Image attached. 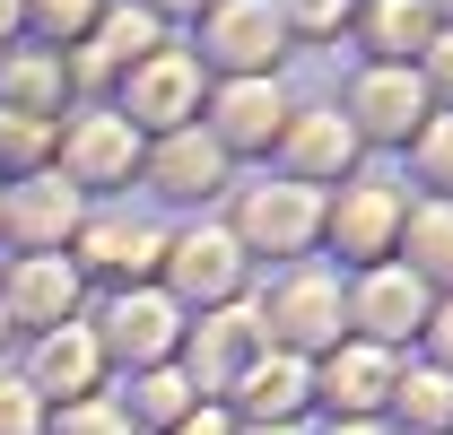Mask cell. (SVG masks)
<instances>
[{
  "mask_svg": "<svg viewBox=\"0 0 453 435\" xmlns=\"http://www.w3.org/2000/svg\"><path fill=\"white\" fill-rule=\"evenodd\" d=\"M201 105V61L192 53H149L122 88V122L131 131H183V113Z\"/></svg>",
  "mask_w": 453,
  "mask_h": 435,
  "instance_id": "1",
  "label": "cell"
},
{
  "mask_svg": "<svg viewBox=\"0 0 453 435\" xmlns=\"http://www.w3.org/2000/svg\"><path fill=\"white\" fill-rule=\"evenodd\" d=\"M314 226H323L314 183H262V192H244V210H235V244H253V253H296Z\"/></svg>",
  "mask_w": 453,
  "mask_h": 435,
  "instance_id": "2",
  "label": "cell"
},
{
  "mask_svg": "<svg viewBox=\"0 0 453 435\" xmlns=\"http://www.w3.org/2000/svg\"><path fill=\"white\" fill-rule=\"evenodd\" d=\"M96 348L105 357H122V366H166V348H174V296H157V287H122L113 296V314L105 331H96Z\"/></svg>",
  "mask_w": 453,
  "mask_h": 435,
  "instance_id": "3",
  "label": "cell"
},
{
  "mask_svg": "<svg viewBox=\"0 0 453 435\" xmlns=\"http://www.w3.org/2000/svg\"><path fill=\"white\" fill-rule=\"evenodd\" d=\"M166 271H174V296L183 305H226L244 287V244L219 235V226H192L183 244H166Z\"/></svg>",
  "mask_w": 453,
  "mask_h": 435,
  "instance_id": "4",
  "label": "cell"
},
{
  "mask_svg": "<svg viewBox=\"0 0 453 435\" xmlns=\"http://www.w3.org/2000/svg\"><path fill=\"white\" fill-rule=\"evenodd\" d=\"M96 366H105V348H96V331L88 323H53L44 340H35V383L27 392H44V401H88V383H96Z\"/></svg>",
  "mask_w": 453,
  "mask_h": 435,
  "instance_id": "5",
  "label": "cell"
},
{
  "mask_svg": "<svg viewBox=\"0 0 453 435\" xmlns=\"http://www.w3.org/2000/svg\"><path fill=\"white\" fill-rule=\"evenodd\" d=\"M131 149H140V131H131L122 113H79V122L61 131L70 183H122V174H131Z\"/></svg>",
  "mask_w": 453,
  "mask_h": 435,
  "instance_id": "6",
  "label": "cell"
},
{
  "mask_svg": "<svg viewBox=\"0 0 453 435\" xmlns=\"http://www.w3.org/2000/svg\"><path fill=\"white\" fill-rule=\"evenodd\" d=\"M210 53H219L235 79H262L271 53H280V18H271L262 0H226V9H210Z\"/></svg>",
  "mask_w": 453,
  "mask_h": 435,
  "instance_id": "7",
  "label": "cell"
},
{
  "mask_svg": "<svg viewBox=\"0 0 453 435\" xmlns=\"http://www.w3.org/2000/svg\"><path fill=\"white\" fill-rule=\"evenodd\" d=\"M70 296H79V271H70L61 253H27V262L9 271V305H0V314L53 331V323H70Z\"/></svg>",
  "mask_w": 453,
  "mask_h": 435,
  "instance_id": "8",
  "label": "cell"
},
{
  "mask_svg": "<svg viewBox=\"0 0 453 435\" xmlns=\"http://www.w3.org/2000/svg\"><path fill=\"white\" fill-rule=\"evenodd\" d=\"M253 357H262V314H253V305H226V314H210V323L192 331V375L201 383L244 375Z\"/></svg>",
  "mask_w": 453,
  "mask_h": 435,
  "instance_id": "9",
  "label": "cell"
},
{
  "mask_svg": "<svg viewBox=\"0 0 453 435\" xmlns=\"http://www.w3.org/2000/svg\"><path fill=\"white\" fill-rule=\"evenodd\" d=\"M9 226H18L35 253H53L61 235H79V183H61V174H35V183L9 201Z\"/></svg>",
  "mask_w": 453,
  "mask_h": 435,
  "instance_id": "10",
  "label": "cell"
},
{
  "mask_svg": "<svg viewBox=\"0 0 453 435\" xmlns=\"http://www.w3.org/2000/svg\"><path fill=\"white\" fill-rule=\"evenodd\" d=\"M235 383H244V409H253V427H288V418L305 409V392H314V375H305L288 348H280V357H253Z\"/></svg>",
  "mask_w": 453,
  "mask_h": 435,
  "instance_id": "11",
  "label": "cell"
},
{
  "mask_svg": "<svg viewBox=\"0 0 453 435\" xmlns=\"http://www.w3.org/2000/svg\"><path fill=\"white\" fill-rule=\"evenodd\" d=\"M271 323H280L288 357L314 348V340H340V287H332V279H288L280 305H271Z\"/></svg>",
  "mask_w": 453,
  "mask_h": 435,
  "instance_id": "12",
  "label": "cell"
},
{
  "mask_svg": "<svg viewBox=\"0 0 453 435\" xmlns=\"http://www.w3.org/2000/svg\"><path fill=\"white\" fill-rule=\"evenodd\" d=\"M393 218H401V201L384 192V183H357V192L332 210L340 253H349V262H375V253H384V235H393Z\"/></svg>",
  "mask_w": 453,
  "mask_h": 435,
  "instance_id": "13",
  "label": "cell"
},
{
  "mask_svg": "<svg viewBox=\"0 0 453 435\" xmlns=\"http://www.w3.org/2000/svg\"><path fill=\"white\" fill-rule=\"evenodd\" d=\"M280 140V88L271 79H235L219 96V149H262Z\"/></svg>",
  "mask_w": 453,
  "mask_h": 435,
  "instance_id": "14",
  "label": "cell"
},
{
  "mask_svg": "<svg viewBox=\"0 0 453 435\" xmlns=\"http://www.w3.org/2000/svg\"><path fill=\"white\" fill-rule=\"evenodd\" d=\"M79 244H88V262H96V271H113V279H140L149 262H166L157 226H140V218H96Z\"/></svg>",
  "mask_w": 453,
  "mask_h": 435,
  "instance_id": "15",
  "label": "cell"
},
{
  "mask_svg": "<svg viewBox=\"0 0 453 435\" xmlns=\"http://www.w3.org/2000/svg\"><path fill=\"white\" fill-rule=\"evenodd\" d=\"M323 401H332L340 418H366L384 401V348H340L332 366H323Z\"/></svg>",
  "mask_w": 453,
  "mask_h": 435,
  "instance_id": "16",
  "label": "cell"
},
{
  "mask_svg": "<svg viewBox=\"0 0 453 435\" xmlns=\"http://www.w3.org/2000/svg\"><path fill=\"white\" fill-rule=\"evenodd\" d=\"M149 174H157V192H210L219 183V140H192V131H166L157 140V157H149Z\"/></svg>",
  "mask_w": 453,
  "mask_h": 435,
  "instance_id": "17",
  "label": "cell"
},
{
  "mask_svg": "<svg viewBox=\"0 0 453 435\" xmlns=\"http://www.w3.org/2000/svg\"><path fill=\"white\" fill-rule=\"evenodd\" d=\"M149 53H157V18H149V9H105V18H96V53H88V70H122V61L140 70Z\"/></svg>",
  "mask_w": 453,
  "mask_h": 435,
  "instance_id": "18",
  "label": "cell"
},
{
  "mask_svg": "<svg viewBox=\"0 0 453 435\" xmlns=\"http://www.w3.org/2000/svg\"><path fill=\"white\" fill-rule=\"evenodd\" d=\"M340 157H349V122H340V113H305V122L288 131V165H296V183L332 174Z\"/></svg>",
  "mask_w": 453,
  "mask_h": 435,
  "instance_id": "19",
  "label": "cell"
},
{
  "mask_svg": "<svg viewBox=\"0 0 453 435\" xmlns=\"http://www.w3.org/2000/svg\"><path fill=\"white\" fill-rule=\"evenodd\" d=\"M0 96H9V113H35V122H53V96H61V61L27 53L0 70Z\"/></svg>",
  "mask_w": 453,
  "mask_h": 435,
  "instance_id": "20",
  "label": "cell"
},
{
  "mask_svg": "<svg viewBox=\"0 0 453 435\" xmlns=\"http://www.w3.org/2000/svg\"><path fill=\"white\" fill-rule=\"evenodd\" d=\"M357 113H366V131L401 140V131L418 122V88H410V79H393V70H375V79L357 88Z\"/></svg>",
  "mask_w": 453,
  "mask_h": 435,
  "instance_id": "21",
  "label": "cell"
},
{
  "mask_svg": "<svg viewBox=\"0 0 453 435\" xmlns=\"http://www.w3.org/2000/svg\"><path fill=\"white\" fill-rule=\"evenodd\" d=\"M201 401H192V383L166 375V366H149V375L131 383V418H149V427H174V418H192Z\"/></svg>",
  "mask_w": 453,
  "mask_h": 435,
  "instance_id": "22",
  "label": "cell"
},
{
  "mask_svg": "<svg viewBox=\"0 0 453 435\" xmlns=\"http://www.w3.org/2000/svg\"><path fill=\"white\" fill-rule=\"evenodd\" d=\"M357 323L366 331H410L418 323V279H366V296H357Z\"/></svg>",
  "mask_w": 453,
  "mask_h": 435,
  "instance_id": "23",
  "label": "cell"
},
{
  "mask_svg": "<svg viewBox=\"0 0 453 435\" xmlns=\"http://www.w3.org/2000/svg\"><path fill=\"white\" fill-rule=\"evenodd\" d=\"M401 409H410V427L445 435L453 427V383L445 375H410V383H401Z\"/></svg>",
  "mask_w": 453,
  "mask_h": 435,
  "instance_id": "24",
  "label": "cell"
},
{
  "mask_svg": "<svg viewBox=\"0 0 453 435\" xmlns=\"http://www.w3.org/2000/svg\"><path fill=\"white\" fill-rule=\"evenodd\" d=\"M53 149V122H35V113H9L0 105V165H35Z\"/></svg>",
  "mask_w": 453,
  "mask_h": 435,
  "instance_id": "25",
  "label": "cell"
},
{
  "mask_svg": "<svg viewBox=\"0 0 453 435\" xmlns=\"http://www.w3.org/2000/svg\"><path fill=\"white\" fill-rule=\"evenodd\" d=\"M375 44H384V53H418V44H427V9H418V0H384V9H375Z\"/></svg>",
  "mask_w": 453,
  "mask_h": 435,
  "instance_id": "26",
  "label": "cell"
},
{
  "mask_svg": "<svg viewBox=\"0 0 453 435\" xmlns=\"http://www.w3.org/2000/svg\"><path fill=\"white\" fill-rule=\"evenodd\" d=\"M27 18H35L53 44H70V35H88V27H96V0H27Z\"/></svg>",
  "mask_w": 453,
  "mask_h": 435,
  "instance_id": "27",
  "label": "cell"
},
{
  "mask_svg": "<svg viewBox=\"0 0 453 435\" xmlns=\"http://www.w3.org/2000/svg\"><path fill=\"white\" fill-rule=\"evenodd\" d=\"M410 235H418V271L453 279V210H427L418 226H410Z\"/></svg>",
  "mask_w": 453,
  "mask_h": 435,
  "instance_id": "28",
  "label": "cell"
},
{
  "mask_svg": "<svg viewBox=\"0 0 453 435\" xmlns=\"http://www.w3.org/2000/svg\"><path fill=\"white\" fill-rule=\"evenodd\" d=\"M53 435H131V418H122V409H105V401H70Z\"/></svg>",
  "mask_w": 453,
  "mask_h": 435,
  "instance_id": "29",
  "label": "cell"
},
{
  "mask_svg": "<svg viewBox=\"0 0 453 435\" xmlns=\"http://www.w3.org/2000/svg\"><path fill=\"white\" fill-rule=\"evenodd\" d=\"M0 435H35V392L27 383H0Z\"/></svg>",
  "mask_w": 453,
  "mask_h": 435,
  "instance_id": "30",
  "label": "cell"
},
{
  "mask_svg": "<svg viewBox=\"0 0 453 435\" xmlns=\"http://www.w3.org/2000/svg\"><path fill=\"white\" fill-rule=\"evenodd\" d=\"M427 174H436V183H453V122H436V131H427Z\"/></svg>",
  "mask_w": 453,
  "mask_h": 435,
  "instance_id": "31",
  "label": "cell"
},
{
  "mask_svg": "<svg viewBox=\"0 0 453 435\" xmlns=\"http://www.w3.org/2000/svg\"><path fill=\"white\" fill-rule=\"evenodd\" d=\"M296 9V27H340L349 18V0H288Z\"/></svg>",
  "mask_w": 453,
  "mask_h": 435,
  "instance_id": "32",
  "label": "cell"
},
{
  "mask_svg": "<svg viewBox=\"0 0 453 435\" xmlns=\"http://www.w3.org/2000/svg\"><path fill=\"white\" fill-rule=\"evenodd\" d=\"M166 435H235V427H226L219 409H192V418H174V427H166Z\"/></svg>",
  "mask_w": 453,
  "mask_h": 435,
  "instance_id": "33",
  "label": "cell"
},
{
  "mask_svg": "<svg viewBox=\"0 0 453 435\" xmlns=\"http://www.w3.org/2000/svg\"><path fill=\"white\" fill-rule=\"evenodd\" d=\"M18 18H27V0H0V35H9V27H18Z\"/></svg>",
  "mask_w": 453,
  "mask_h": 435,
  "instance_id": "34",
  "label": "cell"
},
{
  "mask_svg": "<svg viewBox=\"0 0 453 435\" xmlns=\"http://www.w3.org/2000/svg\"><path fill=\"white\" fill-rule=\"evenodd\" d=\"M436 79H445V88H453V44H445V53H436Z\"/></svg>",
  "mask_w": 453,
  "mask_h": 435,
  "instance_id": "35",
  "label": "cell"
},
{
  "mask_svg": "<svg viewBox=\"0 0 453 435\" xmlns=\"http://www.w3.org/2000/svg\"><path fill=\"white\" fill-rule=\"evenodd\" d=\"M436 348H445V357H453V314H445V323H436Z\"/></svg>",
  "mask_w": 453,
  "mask_h": 435,
  "instance_id": "36",
  "label": "cell"
},
{
  "mask_svg": "<svg viewBox=\"0 0 453 435\" xmlns=\"http://www.w3.org/2000/svg\"><path fill=\"white\" fill-rule=\"evenodd\" d=\"M157 9H201V0H149V18H157Z\"/></svg>",
  "mask_w": 453,
  "mask_h": 435,
  "instance_id": "37",
  "label": "cell"
},
{
  "mask_svg": "<svg viewBox=\"0 0 453 435\" xmlns=\"http://www.w3.org/2000/svg\"><path fill=\"white\" fill-rule=\"evenodd\" d=\"M332 435H375V427H366V418H349V427H332Z\"/></svg>",
  "mask_w": 453,
  "mask_h": 435,
  "instance_id": "38",
  "label": "cell"
},
{
  "mask_svg": "<svg viewBox=\"0 0 453 435\" xmlns=\"http://www.w3.org/2000/svg\"><path fill=\"white\" fill-rule=\"evenodd\" d=\"M244 435H288V427H244Z\"/></svg>",
  "mask_w": 453,
  "mask_h": 435,
  "instance_id": "39",
  "label": "cell"
},
{
  "mask_svg": "<svg viewBox=\"0 0 453 435\" xmlns=\"http://www.w3.org/2000/svg\"><path fill=\"white\" fill-rule=\"evenodd\" d=\"M0 331H9V314H0Z\"/></svg>",
  "mask_w": 453,
  "mask_h": 435,
  "instance_id": "40",
  "label": "cell"
},
{
  "mask_svg": "<svg viewBox=\"0 0 453 435\" xmlns=\"http://www.w3.org/2000/svg\"><path fill=\"white\" fill-rule=\"evenodd\" d=\"M445 9H453V0H445Z\"/></svg>",
  "mask_w": 453,
  "mask_h": 435,
  "instance_id": "41",
  "label": "cell"
}]
</instances>
